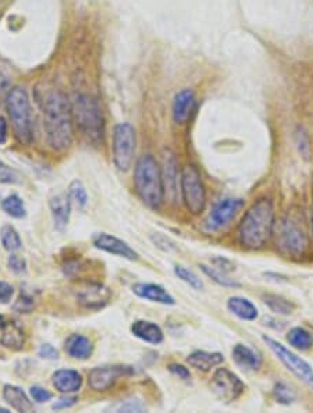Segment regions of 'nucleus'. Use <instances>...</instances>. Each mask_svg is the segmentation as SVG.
<instances>
[{
    "instance_id": "38",
    "label": "nucleus",
    "mask_w": 313,
    "mask_h": 413,
    "mask_svg": "<svg viewBox=\"0 0 313 413\" xmlns=\"http://www.w3.org/2000/svg\"><path fill=\"white\" fill-rule=\"evenodd\" d=\"M30 394H31V398L38 402V404H43V402H48L53 398V394L51 391H48L46 388L43 387H39V385H33L30 390Z\"/></svg>"
},
{
    "instance_id": "34",
    "label": "nucleus",
    "mask_w": 313,
    "mask_h": 413,
    "mask_svg": "<svg viewBox=\"0 0 313 413\" xmlns=\"http://www.w3.org/2000/svg\"><path fill=\"white\" fill-rule=\"evenodd\" d=\"M0 183L3 184H10V186H17L23 183V177L20 173L14 168H11L9 164L0 160Z\"/></svg>"
},
{
    "instance_id": "21",
    "label": "nucleus",
    "mask_w": 313,
    "mask_h": 413,
    "mask_svg": "<svg viewBox=\"0 0 313 413\" xmlns=\"http://www.w3.org/2000/svg\"><path fill=\"white\" fill-rule=\"evenodd\" d=\"M52 382L62 394H74L83 387V376L73 369H60L53 373Z\"/></svg>"
},
{
    "instance_id": "33",
    "label": "nucleus",
    "mask_w": 313,
    "mask_h": 413,
    "mask_svg": "<svg viewBox=\"0 0 313 413\" xmlns=\"http://www.w3.org/2000/svg\"><path fill=\"white\" fill-rule=\"evenodd\" d=\"M174 274L181 281H184L188 286H192L193 289H202L203 288L202 280L193 272L188 270L187 267H184V266H174Z\"/></svg>"
},
{
    "instance_id": "35",
    "label": "nucleus",
    "mask_w": 313,
    "mask_h": 413,
    "mask_svg": "<svg viewBox=\"0 0 313 413\" xmlns=\"http://www.w3.org/2000/svg\"><path fill=\"white\" fill-rule=\"evenodd\" d=\"M273 394L277 399V402H280L282 405H290L295 401V392L291 387H288L287 384L284 382H277L275 385V390H273Z\"/></svg>"
},
{
    "instance_id": "6",
    "label": "nucleus",
    "mask_w": 313,
    "mask_h": 413,
    "mask_svg": "<svg viewBox=\"0 0 313 413\" xmlns=\"http://www.w3.org/2000/svg\"><path fill=\"white\" fill-rule=\"evenodd\" d=\"M183 200L192 215H201L206 206V190L198 168L188 164L180 176Z\"/></svg>"
},
{
    "instance_id": "40",
    "label": "nucleus",
    "mask_w": 313,
    "mask_h": 413,
    "mask_svg": "<svg viewBox=\"0 0 313 413\" xmlns=\"http://www.w3.org/2000/svg\"><path fill=\"white\" fill-rule=\"evenodd\" d=\"M115 411H117V412H142V411H145V407L139 401L129 399V401H125V402H122L120 405H117L115 408Z\"/></svg>"
},
{
    "instance_id": "39",
    "label": "nucleus",
    "mask_w": 313,
    "mask_h": 413,
    "mask_svg": "<svg viewBox=\"0 0 313 413\" xmlns=\"http://www.w3.org/2000/svg\"><path fill=\"white\" fill-rule=\"evenodd\" d=\"M35 305V298L32 295H27V294H21V296L18 298V301L14 305V309L18 311L20 313H28Z\"/></svg>"
},
{
    "instance_id": "28",
    "label": "nucleus",
    "mask_w": 313,
    "mask_h": 413,
    "mask_svg": "<svg viewBox=\"0 0 313 413\" xmlns=\"http://www.w3.org/2000/svg\"><path fill=\"white\" fill-rule=\"evenodd\" d=\"M0 241H1V245L3 248L7 251V252H17L23 248V241H21V237L18 234V231L10 225V224H6L1 227L0 230Z\"/></svg>"
},
{
    "instance_id": "12",
    "label": "nucleus",
    "mask_w": 313,
    "mask_h": 413,
    "mask_svg": "<svg viewBox=\"0 0 313 413\" xmlns=\"http://www.w3.org/2000/svg\"><path fill=\"white\" fill-rule=\"evenodd\" d=\"M245 202L241 198H227L220 200L219 203L212 209L208 220L206 228L209 231H218L220 228L228 225L233 219L241 212Z\"/></svg>"
},
{
    "instance_id": "42",
    "label": "nucleus",
    "mask_w": 313,
    "mask_h": 413,
    "mask_svg": "<svg viewBox=\"0 0 313 413\" xmlns=\"http://www.w3.org/2000/svg\"><path fill=\"white\" fill-rule=\"evenodd\" d=\"M77 402H78V398H77V397H70V394H67V397L58 399V401L52 405V409H55V411L68 409V408H73Z\"/></svg>"
},
{
    "instance_id": "22",
    "label": "nucleus",
    "mask_w": 313,
    "mask_h": 413,
    "mask_svg": "<svg viewBox=\"0 0 313 413\" xmlns=\"http://www.w3.org/2000/svg\"><path fill=\"white\" fill-rule=\"evenodd\" d=\"M3 399L17 412L28 413L33 411V404L26 391L17 385L6 384L3 387Z\"/></svg>"
},
{
    "instance_id": "31",
    "label": "nucleus",
    "mask_w": 313,
    "mask_h": 413,
    "mask_svg": "<svg viewBox=\"0 0 313 413\" xmlns=\"http://www.w3.org/2000/svg\"><path fill=\"white\" fill-rule=\"evenodd\" d=\"M67 195L70 198L71 205H75L78 209H84L88 203V192L85 190L84 184L80 180H74L70 187Z\"/></svg>"
},
{
    "instance_id": "19",
    "label": "nucleus",
    "mask_w": 313,
    "mask_h": 413,
    "mask_svg": "<svg viewBox=\"0 0 313 413\" xmlns=\"http://www.w3.org/2000/svg\"><path fill=\"white\" fill-rule=\"evenodd\" d=\"M131 333L144 343L159 345L164 340V334L156 323L149 320H137L131 324Z\"/></svg>"
},
{
    "instance_id": "16",
    "label": "nucleus",
    "mask_w": 313,
    "mask_h": 413,
    "mask_svg": "<svg viewBox=\"0 0 313 413\" xmlns=\"http://www.w3.org/2000/svg\"><path fill=\"white\" fill-rule=\"evenodd\" d=\"M0 345L11 350H20L26 345V333L14 321L0 315Z\"/></svg>"
},
{
    "instance_id": "27",
    "label": "nucleus",
    "mask_w": 313,
    "mask_h": 413,
    "mask_svg": "<svg viewBox=\"0 0 313 413\" xmlns=\"http://www.w3.org/2000/svg\"><path fill=\"white\" fill-rule=\"evenodd\" d=\"M287 341L295 350H308L313 347L312 333L304 327H294L287 336Z\"/></svg>"
},
{
    "instance_id": "17",
    "label": "nucleus",
    "mask_w": 313,
    "mask_h": 413,
    "mask_svg": "<svg viewBox=\"0 0 313 413\" xmlns=\"http://www.w3.org/2000/svg\"><path fill=\"white\" fill-rule=\"evenodd\" d=\"M132 292L147 301L161 305H176L174 296L164 286L154 283H137L132 286Z\"/></svg>"
},
{
    "instance_id": "8",
    "label": "nucleus",
    "mask_w": 313,
    "mask_h": 413,
    "mask_svg": "<svg viewBox=\"0 0 313 413\" xmlns=\"http://www.w3.org/2000/svg\"><path fill=\"white\" fill-rule=\"evenodd\" d=\"M263 341L266 345L273 350V353L282 360V365L292 373L295 375L301 382H305L313 390V369L308 362H305L301 356L297 353L287 350L279 341L273 340L272 337L263 336Z\"/></svg>"
},
{
    "instance_id": "37",
    "label": "nucleus",
    "mask_w": 313,
    "mask_h": 413,
    "mask_svg": "<svg viewBox=\"0 0 313 413\" xmlns=\"http://www.w3.org/2000/svg\"><path fill=\"white\" fill-rule=\"evenodd\" d=\"M7 264H9L10 270L14 272V273H17V274L26 273V270H27V262L20 254H10L9 259H7Z\"/></svg>"
},
{
    "instance_id": "29",
    "label": "nucleus",
    "mask_w": 313,
    "mask_h": 413,
    "mask_svg": "<svg viewBox=\"0 0 313 413\" xmlns=\"http://www.w3.org/2000/svg\"><path fill=\"white\" fill-rule=\"evenodd\" d=\"M1 209L6 215L14 218V219H23L27 216V209L24 205V200L17 195H9L1 200Z\"/></svg>"
},
{
    "instance_id": "20",
    "label": "nucleus",
    "mask_w": 313,
    "mask_h": 413,
    "mask_svg": "<svg viewBox=\"0 0 313 413\" xmlns=\"http://www.w3.org/2000/svg\"><path fill=\"white\" fill-rule=\"evenodd\" d=\"M65 353L77 360H87L94 353L92 341L81 334H71L64 343Z\"/></svg>"
},
{
    "instance_id": "25",
    "label": "nucleus",
    "mask_w": 313,
    "mask_h": 413,
    "mask_svg": "<svg viewBox=\"0 0 313 413\" xmlns=\"http://www.w3.org/2000/svg\"><path fill=\"white\" fill-rule=\"evenodd\" d=\"M233 359L240 368L247 370H258L262 366V356L243 344H237L233 348Z\"/></svg>"
},
{
    "instance_id": "1",
    "label": "nucleus",
    "mask_w": 313,
    "mask_h": 413,
    "mask_svg": "<svg viewBox=\"0 0 313 413\" xmlns=\"http://www.w3.org/2000/svg\"><path fill=\"white\" fill-rule=\"evenodd\" d=\"M43 129L53 151H67L74 139V122L68 97L59 90L48 91L41 99Z\"/></svg>"
},
{
    "instance_id": "26",
    "label": "nucleus",
    "mask_w": 313,
    "mask_h": 413,
    "mask_svg": "<svg viewBox=\"0 0 313 413\" xmlns=\"http://www.w3.org/2000/svg\"><path fill=\"white\" fill-rule=\"evenodd\" d=\"M227 308L233 315H235L241 320L253 321L258 318L256 306L250 302V299L243 298V296H231L227 301Z\"/></svg>"
},
{
    "instance_id": "36",
    "label": "nucleus",
    "mask_w": 313,
    "mask_h": 413,
    "mask_svg": "<svg viewBox=\"0 0 313 413\" xmlns=\"http://www.w3.org/2000/svg\"><path fill=\"white\" fill-rule=\"evenodd\" d=\"M295 139H297V146H298L302 158L305 160L309 159L311 158V142H309L307 132L304 129H298Z\"/></svg>"
},
{
    "instance_id": "18",
    "label": "nucleus",
    "mask_w": 313,
    "mask_h": 413,
    "mask_svg": "<svg viewBox=\"0 0 313 413\" xmlns=\"http://www.w3.org/2000/svg\"><path fill=\"white\" fill-rule=\"evenodd\" d=\"M49 209L56 230L63 232L68 225L71 215V202L68 195L67 193L53 195L49 199Z\"/></svg>"
},
{
    "instance_id": "5",
    "label": "nucleus",
    "mask_w": 313,
    "mask_h": 413,
    "mask_svg": "<svg viewBox=\"0 0 313 413\" xmlns=\"http://www.w3.org/2000/svg\"><path fill=\"white\" fill-rule=\"evenodd\" d=\"M6 110L17 139L30 145L33 141L31 100L23 87H13L6 95Z\"/></svg>"
},
{
    "instance_id": "11",
    "label": "nucleus",
    "mask_w": 313,
    "mask_h": 413,
    "mask_svg": "<svg viewBox=\"0 0 313 413\" xmlns=\"http://www.w3.org/2000/svg\"><path fill=\"white\" fill-rule=\"evenodd\" d=\"M132 373H134L132 368L124 365L99 366L90 372L88 384L94 391L105 392L110 390L119 379H122L123 376H129Z\"/></svg>"
},
{
    "instance_id": "10",
    "label": "nucleus",
    "mask_w": 313,
    "mask_h": 413,
    "mask_svg": "<svg viewBox=\"0 0 313 413\" xmlns=\"http://www.w3.org/2000/svg\"><path fill=\"white\" fill-rule=\"evenodd\" d=\"M211 385L213 392L227 404L238 399L245 390V385L240 377L224 368H220L215 372Z\"/></svg>"
},
{
    "instance_id": "15",
    "label": "nucleus",
    "mask_w": 313,
    "mask_h": 413,
    "mask_svg": "<svg viewBox=\"0 0 313 413\" xmlns=\"http://www.w3.org/2000/svg\"><path fill=\"white\" fill-rule=\"evenodd\" d=\"M161 171V180H163V190L164 195L170 200H176L177 198V186H179V164L176 155L171 151H164L163 154V167Z\"/></svg>"
},
{
    "instance_id": "7",
    "label": "nucleus",
    "mask_w": 313,
    "mask_h": 413,
    "mask_svg": "<svg viewBox=\"0 0 313 413\" xmlns=\"http://www.w3.org/2000/svg\"><path fill=\"white\" fill-rule=\"evenodd\" d=\"M137 149L135 128L129 123H120L113 129V161L120 171L132 166Z\"/></svg>"
},
{
    "instance_id": "4",
    "label": "nucleus",
    "mask_w": 313,
    "mask_h": 413,
    "mask_svg": "<svg viewBox=\"0 0 313 413\" xmlns=\"http://www.w3.org/2000/svg\"><path fill=\"white\" fill-rule=\"evenodd\" d=\"M134 184L141 200L151 209H159L164 199L161 171L152 155L141 156L134 170Z\"/></svg>"
},
{
    "instance_id": "14",
    "label": "nucleus",
    "mask_w": 313,
    "mask_h": 413,
    "mask_svg": "<svg viewBox=\"0 0 313 413\" xmlns=\"http://www.w3.org/2000/svg\"><path fill=\"white\" fill-rule=\"evenodd\" d=\"M92 244H94L95 248H97V250H100L103 252L115 254V256L123 257V259L131 260V262L138 260V257H139V254H137V251H134L125 241L115 237V235L106 234V232L95 234L94 238H92Z\"/></svg>"
},
{
    "instance_id": "43",
    "label": "nucleus",
    "mask_w": 313,
    "mask_h": 413,
    "mask_svg": "<svg viewBox=\"0 0 313 413\" xmlns=\"http://www.w3.org/2000/svg\"><path fill=\"white\" fill-rule=\"evenodd\" d=\"M14 296V286L6 281H0V304H9Z\"/></svg>"
},
{
    "instance_id": "47",
    "label": "nucleus",
    "mask_w": 313,
    "mask_h": 413,
    "mask_svg": "<svg viewBox=\"0 0 313 413\" xmlns=\"http://www.w3.org/2000/svg\"><path fill=\"white\" fill-rule=\"evenodd\" d=\"M312 231H313V209H312Z\"/></svg>"
},
{
    "instance_id": "23",
    "label": "nucleus",
    "mask_w": 313,
    "mask_h": 413,
    "mask_svg": "<svg viewBox=\"0 0 313 413\" xmlns=\"http://www.w3.org/2000/svg\"><path fill=\"white\" fill-rule=\"evenodd\" d=\"M195 95L191 90H183L179 92L173 102V120L177 124L187 123L195 109Z\"/></svg>"
},
{
    "instance_id": "46",
    "label": "nucleus",
    "mask_w": 313,
    "mask_h": 413,
    "mask_svg": "<svg viewBox=\"0 0 313 413\" xmlns=\"http://www.w3.org/2000/svg\"><path fill=\"white\" fill-rule=\"evenodd\" d=\"M0 412L7 413V412H9V411H7V409H4V408H0Z\"/></svg>"
},
{
    "instance_id": "45",
    "label": "nucleus",
    "mask_w": 313,
    "mask_h": 413,
    "mask_svg": "<svg viewBox=\"0 0 313 413\" xmlns=\"http://www.w3.org/2000/svg\"><path fill=\"white\" fill-rule=\"evenodd\" d=\"M9 138V124L4 117L0 116V145H4Z\"/></svg>"
},
{
    "instance_id": "24",
    "label": "nucleus",
    "mask_w": 313,
    "mask_h": 413,
    "mask_svg": "<svg viewBox=\"0 0 313 413\" xmlns=\"http://www.w3.org/2000/svg\"><path fill=\"white\" fill-rule=\"evenodd\" d=\"M187 362L195 369L202 372H209L224 362V356L220 352L195 350L187 358Z\"/></svg>"
},
{
    "instance_id": "13",
    "label": "nucleus",
    "mask_w": 313,
    "mask_h": 413,
    "mask_svg": "<svg viewBox=\"0 0 313 413\" xmlns=\"http://www.w3.org/2000/svg\"><path fill=\"white\" fill-rule=\"evenodd\" d=\"M78 302L87 309H102L112 299V291L100 283H87L77 291Z\"/></svg>"
},
{
    "instance_id": "32",
    "label": "nucleus",
    "mask_w": 313,
    "mask_h": 413,
    "mask_svg": "<svg viewBox=\"0 0 313 413\" xmlns=\"http://www.w3.org/2000/svg\"><path fill=\"white\" fill-rule=\"evenodd\" d=\"M201 269H202V272H203L208 277H211V279H212L215 283H218L219 286H226V288H238V286H241L240 283H237L235 280L230 279V277L227 276V273L221 272V270L216 269V267H211V266H205V264H202Z\"/></svg>"
},
{
    "instance_id": "2",
    "label": "nucleus",
    "mask_w": 313,
    "mask_h": 413,
    "mask_svg": "<svg viewBox=\"0 0 313 413\" xmlns=\"http://www.w3.org/2000/svg\"><path fill=\"white\" fill-rule=\"evenodd\" d=\"M275 208L270 199L256 200L238 225V240L244 248L262 250L273 235Z\"/></svg>"
},
{
    "instance_id": "44",
    "label": "nucleus",
    "mask_w": 313,
    "mask_h": 413,
    "mask_svg": "<svg viewBox=\"0 0 313 413\" xmlns=\"http://www.w3.org/2000/svg\"><path fill=\"white\" fill-rule=\"evenodd\" d=\"M169 372L171 373V375H174V376H177L179 379H181V380H188L189 377H191V373H189V370H188L186 366H183V365H179V363H171V365H169Z\"/></svg>"
},
{
    "instance_id": "41",
    "label": "nucleus",
    "mask_w": 313,
    "mask_h": 413,
    "mask_svg": "<svg viewBox=\"0 0 313 413\" xmlns=\"http://www.w3.org/2000/svg\"><path fill=\"white\" fill-rule=\"evenodd\" d=\"M38 355L42 358V359H46V360H58L59 359V350H56L53 345L51 344H43L41 345V348L38 350Z\"/></svg>"
},
{
    "instance_id": "3",
    "label": "nucleus",
    "mask_w": 313,
    "mask_h": 413,
    "mask_svg": "<svg viewBox=\"0 0 313 413\" xmlns=\"http://www.w3.org/2000/svg\"><path fill=\"white\" fill-rule=\"evenodd\" d=\"M73 122L83 135L95 145L103 142L105 117L99 100L90 94H75L70 100Z\"/></svg>"
},
{
    "instance_id": "9",
    "label": "nucleus",
    "mask_w": 313,
    "mask_h": 413,
    "mask_svg": "<svg viewBox=\"0 0 313 413\" xmlns=\"http://www.w3.org/2000/svg\"><path fill=\"white\" fill-rule=\"evenodd\" d=\"M277 247L284 254L299 257L305 254L308 241L304 231L291 220H284L280 224L277 234Z\"/></svg>"
},
{
    "instance_id": "30",
    "label": "nucleus",
    "mask_w": 313,
    "mask_h": 413,
    "mask_svg": "<svg viewBox=\"0 0 313 413\" xmlns=\"http://www.w3.org/2000/svg\"><path fill=\"white\" fill-rule=\"evenodd\" d=\"M263 302L267 305V308L272 312H275L277 315H282V316L291 315L295 309L294 304H291L288 299L282 298L280 295H275V294L263 295Z\"/></svg>"
}]
</instances>
